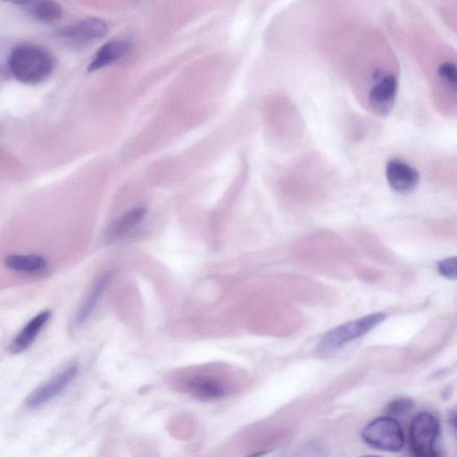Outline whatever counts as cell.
<instances>
[{"mask_svg":"<svg viewBox=\"0 0 457 457\" xmlns=\"http://www.w3.org/2000/svg\"><path fill=\"white\" fill-rule=\"evenodd\" d=\"M386 178L390 188L399 194H408L415 189L420 181L419 171L408 162L389 160L386 166Z\"/></svg>","mask_w":457,"mask_h":457,"instance_id":"ba28073f","label":"cell"},{"mask_svg":"<svg viewBox=\"0 0 457 457\" xmlns=\"http://www.w3.org/2000/svg\"><path fill=\"white\" fill-rule=\"evenodd\" d=\"M50 315L49 311H43L33 317L12 339L9 346L10 351L20 353L29 348L46 324Z\"/></svg>","mask_w":457,"mask_h":457,"instance_id":"30bf717a","label":"cell"},{"mask_svg":"<svg viewBox=\"0 0 457 457\" xmlns=\"http://www.w3.org/2000/svg\"><path fill=\"white\" fill-rule=\"evenodd\" d=\"M439 436L436 418L427 411L418 413L411 420L409 443L411 453L419 457L436 456V442Z\"/></svg>","mask_w":457,"mask_h":457,"instance_id":"277c9868","label":"cell"},{"mask_svg":"<svg viewBox=\"0 0 457 457\" xmlns=\"http://www.w3.org/2000/svg\"><path fill=\"white\" fill-rule=\"evenodd\" d=\"M4 264L16 272L37 274L43 272L48 263L46 259L39 254H9L4 258Z\"/></svg>","mask_w":457,"mask_h":457,"instance_id":"4fadbf2b","label":"cell"},{"mask_svg":"<svg viewBox=\"0 0 457 457\" xmlns=\"http://www.w3.org/2000/svg\"><path fill=\"white\" fill-rule=\"evenodd\" d=\"M145 213V207H137L122 214L109 225L106 238L112 242L124 237L140 224Z\"/></svg>","mask_w":457,"mask_h":457,"instance_id":"7c38bea8","label":"cell"},{"mask_svg":"<svg viewBox=\"0 0 457 457\" xmlns=\"http://www.w3.org/2000/svg\"><path fill=\"white\" fill-rule=\"evenodd\" d=\"M437 269L442 276L447 278L455 279L457 272L456 257H447L437 262Z\"/></svg>","mask_w":457,"mask_h":457,"instance_id":"ac0fdd59","label":"cell"},{"mask_svg":"<svg viewBox=\"0 0 457 457\" xmlns=\"http://www.w3.org/2000/svg\"><path fill=\"white\" fill-rule=\"evenodd\" d=\"M8 67L12 77L21 83L36 85L52 73L54 61L51 54L34 44H20L12 50Z\"/></svg>","mask_w":457,"mask_h":457,"instance_id":"6da1fadb","label":"cell"},{"mask_svg":"<svg viewBox=\"0 0 457 457\" xmlns=\"http://www.w3.org/2000/svg\"><path fill=\"white\" fill-rule=\"evenodd\" d=\"M184 386L188 393L199 399H216L226 394V388L220 381L206 375L188 378Z\"/></svg>","mask_w":457,"mask_h":457,"instance_id":"8fae6325","label":"cell"},{"mask_svg":"<svg viewBox=\"0 0 457 457\" xmlns=\"http://www.w3.org/2000/svg\"><path fill=\"white\" fill-rule=\"evenodd\" d=\"M79 373V367L71 363L55 374L49 380L37 387L26 399L29 408H37L51 401L65 390L75 379Z\"/></svg>","mask_w":457,"mask_h":457,"instance_id":"8992f818","label":"cell"},{"mask_svg":"<svg viewBox=\"0 0 457 457\" xmlns=\"http://www.w3.org/2000/svg\"><path fill=\"white\" fill-rule=\"evenodd\" d=\"M376 79L368 96L369 103L373 112L379 116H386L394 108L397 91L398 80L394 74H384L376 70L373 74Z\"/></svg>","mask_w":457,"mask_h":457,"instance_id":"5b68a950","label":"cell"},{"mask_svg":"<svg viewBox=\"0 0 457 457\" xmlns=\"http://www.w3.org/2000/svg\"><path fill=\"white\" fill-rule=\"evenodd\" d=\"M130 49V44L122 39L111 40L103 45L94 55L87 71L93 72L113 64L125 57Z\"/></svg>","mask_w":457,"mask_h":457,"instance_id":"9c48e42d","label":"cell"},{"mask_svg":"<svg viewBox=\"0 0 457 457\" xmlns=\"http://www.w3.org/2000/svg\"><path fill=\"white\" fill-rule=\"evenodd\" d=\"M449 421H450V424H452V428L453 429V431H455V411H453L450 412V415H449Z\"/></svg>","mask_w":457,"mask_h":457,"instance_id":"d6986e66","label":"cell"},{"mask_svg":"<svg viewBox=\"0 0 457 457\" xmlns=\"http://www.w3.org/2000/svg\"><path fill=\"white\" fill-rule=\"evenodd\" d=\"M21 6L32 18L46 23L59 20L62 14V6L55 0H26Z\"/></svg>","mask_w":457,"mask_h":457,"instance_id":"5bb4252c","label":"cell"},{"mask_svg":"<svg viewBox=\"0 0 457 457\" xmlns=\"http://www.w3.org/2000/svg\"><path fill=\"white\" fill-rule=\"evenodd\" d=\"M386 317L384 312H376L332 328L320 338L318 344V352L322 355L335 352L348 342L371 330Z\"/></svg>","mask_w":457,"mask_h":457,"instance_id":"7a4b0ae2","label":"cell"},{"mask_svg":"<svg viewBox=\"0 0 457 457\" xmlns=\"http://www.w3.org/2000/svg\"><path fill=\"white\" fill-rule=\"evenodd\" d=\"M413 406L411 399L407 397H396L391 400L386 406L385 411L387 416H401L409 412Z\"/></svg>","mask_w":457,"mask_h":457,"instance_id":"e0dca14e","label":"cell"},{"mask_svg":"<svg viewBox=\"0 0 457 457\" xmlns=\"http://www.w3.org/2000/svg\"><path fill=\"white\" fill-rule=\"evenodd\" d=\"M361 437L370 446L381 451L398 452L404 445L402 428L394 417L383 416L368 423Z\"/></svg>","mask_w":457,"mask_h":457,"instance_id":"3957f363","label":"cell"},{"mask_svg":"<svg viewBox=\"0 0 457 457\" xmlns=\"http://www.w3.org/2000/svg\"><path fill=\"white\" fill-rule=\"evenodd\" d=\"M2 1L7 2V3L15 4H19V5H22L25 3L26 0H2Z\"/></svg>","mask_w":457,"mask_h":457,"instance_id":"ffe728a7","label":"cell"},{"mask_svg":"<svg viewBox=\"0 0 457 457\" xmlns=\"http://www.w3.org/2000/svg\"><path fill=\"white\" fill-rule=\"evenodd\" d=\"M437 75L445 85L453 92L456 91L457 72L453 62L449 61L442 62L437 68Z\"/></svg>","mask_w":457,"mask_h":457,"instance_id":"2e32d148","label":"cell"},{"mask_svg":"<svg viewBox=\"0 0 457 457\" xmlns=\"http://www.w3.org/2000/svg\"><path fill=\"white\" fill-rule=\"evenodd\" d=\"M106 23L97 18L85 19L58 30V36L66 43L79 46L106 35Z\"/></svg>","mask_w":457,"mask_h":457,"instance_id":"52a82bcc","label":"cell"},{"mask_svg":"<svg viewBox=\"0 0 457 457\" xmlns=\"http://www.w3.org/2000/svg\"><path fill=\"white\" fill-rule=\"evenodd\" d=\"M111 277V273H104L97 278L93 286L91 287L89 292L85 297L83 303L78 309L75 317H74V324L76 326H79L83 324L87 318L90 316L93 312L99 296L101 295L103 290L106 287Z\"/></svg>","mask_w":457,"mask_h":457,"instance_id":"9a60e30c","label":"cell"}]
</instances>
